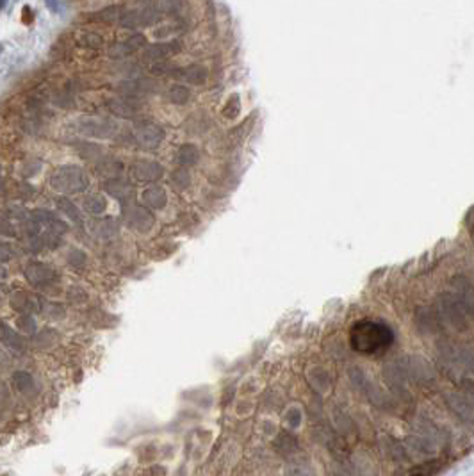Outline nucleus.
<instances>
[{"label":"nucleus","mask_w":474,"mask_h":476,"mask_svg":"<svg viewBox=\"0 0 474 476\" xmlns=\"http://www.w3.org/2000/svg\"><path fill=\"white\" fill-rule=\"evenodd\" d=\"M132 134H134L136 143L145 150L157 148L164 138L163 128L155 123H148V121H143V123L136 125L134 131H132Z\"/></svg>","instance_id":"7ed1b4c3"},{"label":"nucleus","mask_w":474,"mask_h":476,"mask_svg":"<svg viewBox=\"0 0 474 476\" xmlns=\"http://www.w3.org/2000/svg\"><path fill=\"white\" fill-rule=\"evenodd\" d=\"M79 131L91 138H112L116 132V123L105 118H80Z\"/></svg>","instance_id":"20e7f679"},{"label":"nucleus","mask_w":474,"mask_h":476,"mask_svg":"<svg viewBox=\"0 0 474 476\" xmlns=\"http://www.w3.org/2000/svg\"><path fill=\"white\" fill-rule=\"evenodd\" d=\"M125 9L121 6H109L105 9L98 11L91 16L93 21H104V24H112V21H120V18L123 16Z\"/></svg>","instance_id":"4468645a"},{"label":"nucleus","mask_w":474,"mask_h":476,"mask_svg":"<svg viewBox=\"0 0 474 476\" xmlns=\"http://www.w3.org/2000/svg\"><path fill=\"white\" fill-rule=\"evenodd\" d=\"M200 161V152L194 145L191 143H186L178 148L177 152V162L184 168H189V166H194L196 162Z\"/></svg>","instance_id":"f8f14e48"},{"label":"nucleus","mask_w":474,"mask_h":476,"mask_svg":"<svg viewBox=\"0 0 474 476\" xmlns=\"http://www.w3.org/2000/svg\"><path fill=\"white\" fill-rule=\"evenodd\" d=\"M77 150H79V154L84 159H95L102 156V148L98 145H95V143H82Z\"/></svg>","instance_id":"6ab92c4d"},{"label":"nucleus","mask_w":474,"mask_h":476,"mask_svg":"<svg viewBox=\"0 0 474 476\" xmlns=\"http://www.w3.org/2000/svg\"><path fill=\"white\" fill-rule=\"evenodd\" d=\"M175 72H178V77H182L186 82L194 84V86H201L207 80V70L200 64H191L187 68L175 70Z\"/></svg>","instance_id":"1a4fd4ad"},{"label":"nucleus","mask_w":474,"mask_h":476,"mask_svg":"<svg viewBox=\"0 0 474 476\" xmlns=\"http://www.w3.org/2000/svg\"><path fill=\"white\" fill-rule=\"evenodd\" d=\"M171 180H173L175 187H178V189H186V187L191 184V175H189V171H187L186 168H180V169H177V171L173 173Z\"/></svg>","instance_id":"aec40b11"},{"label":"nucleus","mask_w":474,"mask_h":476,"mask_svg":"<svg viewBox=\"0 0 474 476\" xmlns=\"http://www.w3.org/2000/svg\"><path fill=\"white\" fill-rule=\"evenodd\" d=\"M239 113H241V100H239L237 95H232V97L229 98V102L225 104V107H223V114H225V118H229V120H234Z\"/></svg>","instance_id":"a211bd4d"},{"label":"nucleus","mask_w":474,"mask_h":476,"mask_svg":"<svg viewBox=\"0 0 474 476\" xmlns=\"http://www.w3.org/2000/svg\"><path fill=\"white\" fill-rule=\"evenodd\" d=\"M180 43L178 41H168V43H153V45L146 47L145 57L148 61H163L168 55L180 52Z\"/></svg>","instance_id":"6e6552de"},{"label":"nucleus","mask_w":474,"mask_h":476,"mask_svg":"<svg viewBox=\"0 0 474 476\" xmlns=\"http://www.w3.org/2000/svg\"><path fill=\"white\" fill-rule=\"evenodd\" d=\"M157 20V11L148 7V9L141 11H130V13H123L120 18V25L125 29H138L141 25H150Z\"/></svg>","instance_id":"423d86ee"},{"label":"nucleus","mask_w":474,"mask_h":476,"mask_svg":"<svg viewBox=\"0 0 474 476\" xmlns=\"http://www.w3.org/2000/svg\"><path fill=\"white\" fill-rule=\"evenodd\" d=\"M109 111H111L112 114H116V116H121V118H132L136 113H138V107L134 105V102H132V98H112L111 102H109Z\"/></svg>","instance_id":"9d476101"},{"label":"nucleus","mask_w":474,"mask_h":476,"mask_svg":"<svg viewBox=\"0 0 474 476\" xmlns=\"http://www.w3.org/2000/svg\"><path fill=\"white\" fill-rule=\"evenodd\" d=\"M105 189H107L112 197L120 198V200H125V198H128L132 194L130 184L118 179V177H116V179H109L107 182H105Z\"/></svg>","instance_id":"ddd939ff"},{"label":"nucleus","mask_w":474,"mask_h":476,"mask_svg":"<svg viewBox=\"0 0 474 476\" xmlns=\"http://www.w3.org/2000/svg\"><path fill=\"white\" fill-rule=\"evenodd\" d=\"M182 6V0H161L159 2V9L163 13H177Z\"/></svg>","instance_id":"4be33fe9"},{"label":"nucleus","mask_w":474,"mask_h":476,"mask_svg":"<svg viewBox=\"0 0 474 476\" xmlns=\"http://www.w3.org/2000/svg\"><path fill=\"white\" fill-rule=\"evenodd\" d=\"M166 198H168L166 191L159 186L148 187V189L143 191V202H145L148 207H153V209L164 207V205H166Z\"/></svg>","instance_id":"9b49d317"},{"label":"nucleus","mask_w":474,"mask_h":476,"mask_svg":"<svg viewBox=\"0 0 474 476\" xmlns=\"http://www.w3.org/2000/svg\"><path fill=\"white\" fill-rule=\"evenodd\" d=\"M45 4L52 13H57V11H59V2H57V0H45Z\"/></svg>","instance_id":"5701e85b"},{"label":"nucleus","mask_w":474,"mask_h":476,"mask_svg":"<svg viewBox=\"0 0 474 476\" xmlns=\"http://www.w3.org/2000/svg\"><path fill=\"white\" fill-rule=\"evenodd\" d=\"M121 169H123V164L118 162V161H105V162H102V164L98 166V171H102V175L112 177V179L120 177Z\"/></svg>","instance_id":"f3484780"},{"label":"nucleus","mask_w":474,"mask_h":476,"mask_svg":"<svg viewBox=\"0 0 474 476\" xmlns=\"http://www.w3.org/2000/svg\"><path fill=\"white\" fill-rule=\"evenodd\" d=\"M79 45L86 47V49H100V47L104 45V39H102V36H98L97 32L87 31L79 36Z\"/></svg>","instance_id":"dca6fc26"},{"label":"nucleus","mask_w":474,"mask_h":476,"mask_svg":"<svg viewBox=\"0 0 474 476\" xmlns=\"http://www.w3.org/2000/svg\"><path fill=\"white\" fill-rule=\"evenodd\" d=\"M134 179L141 180V182H155L163 177V166L159 162L153 161H136L130 168Z\"/></svg>","instance_id":"39448f33"},{"label":"nucleus","mask_w":474,"mask_h":476,"mask_svg":"<svg viewBox=\"0 0 474 476\" xmlns=\"http://www.w3.org/2000/svg\"><path fill=\"white\" fill-rule=\"evenodd\" d=\"M86 207H87V211H91V212H102V211H104V207H105V202H104V198H102V197H98V194H93V197L87 198Z\"/></svg>","instance_id":"412c9836"},{"label":"nucleus","mask_w":474,"mask_h":476,"mask_svg":"<svg viewBox=\"0 0 474 476\" xmlns=\"http://www.w3.org/2000/svg\"><path fill=\"white\" fill-rule=\"evenodd\" d=\"M189 97H191L189 88L182 86V84H175V86H171V90L168 91V98H170V100L173 102V104H177V105L187 104Z\"/></svg>","instance_id":"2eb2a0df"},{"label":"nucleus","mask_w":474,"mask_h":476,"mask_svg":"<svg viewBox=\"0 0 474 476\" xmlns=\"http://www.w3.org/2000/svg\"><path fill=\"white\" fill-rule=\"evenodd\" d=\"M50 184L62 193H80L87 187V175L79 166H61L52 171Z\"/></svg>","instance_id":"f03ea898"},{"label":"nucleus","mask_w":474,"mask_h":476,"mask_svg":"<svg viewBox=\"0 0 474 476\" xmlns=\"http://www.w3.org/2000/svg\"><path fill=\"white\" fill-rule=\"evenodd\" d=\"M6 4H7V0H0V9H4V7H6Z\"/></svg>","instance_id":"b1692460"},{"label":"nucleus","mask_w":474,"mask_h":476,"mask_svg":"<svg viewBox=\"0 0 474 476\" xmlns=\"http://www.w3.org/2000/svg\"><path fill=\"white\" fill-rule=\"evenodd\" d=\"M146 45V38L143 34H134L130 36L128 39H125V41L121 43H115V45L109 47L107 54L111 55L112 59H123L127 57V55L134 54L136 50L143 49V47Z\"/></svg>","instance_id":"0eeeda50"},{"label":"nucleus","mask_w":474,"mask_h":476,"mask_svg":"<svg viewBox=\"0 0 474 476\" xmlns=\"http://www.w3.org/2000/svg\"><path fill=\"white\" fill-rule=\"evenodd\" d=\"M394 334L387 324L380 321L362 319L356 321L350 330V344L355 352L364 355H374L391 348Z\"/></svg>","instance_id":"f257e3e1"}]
</instances>
